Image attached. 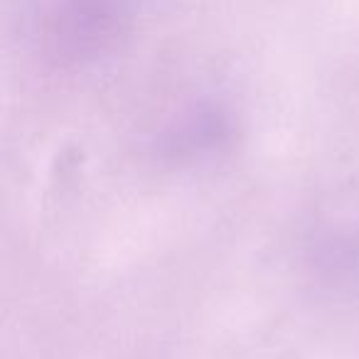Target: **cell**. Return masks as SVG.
<instances>
[{
    "mask_svg": "<svg viewBox=\"0 0 359 359\" xmlns=\"http://www.w3.org/2000/svg\"><path fill=\"white\" fill-rule=\"evenodd\" d=\"M234 140V118L222 104L195 101L168 118L158 133V150L172 163H205Z\"/></svg>",
    "mask_w": 359,
    "mask_h": 359,
    "instance_id": "3",
    "label": "cell"
},
{
    "mask_svg": "<svg viewBox=\"0 0 359 359\" xmlns=\"http://www.w3.org/2000/svg\"><path fill=\"white\" fill-rule=\"evenodd\" d=\"M140 0H45L40 35L45 52L65 67L94 65L128 35Z\"/></svg>",
    "mask_w": 359,
    "mask_h": 359,
    "instance_id": "1",
    "label": "cell"
},
{
    "mask_svg": "<svg viewBox=\"0 0 359 359\" xmlns=\"http://www.w3.org/2000/svg\"><path fill=\"white\" fill-rule=\"evenodd\" d=\"M303 249L318 280L337 288L359 283V197L323 207L305 229Z\"/></svg>",
    "mask_w": 359,
    "mask_h": 359,
    "instance_id": "2",
    "label": "cell"
}]
</instances>
